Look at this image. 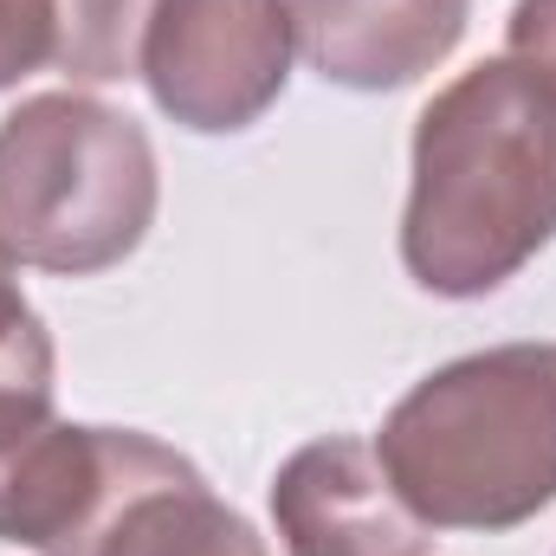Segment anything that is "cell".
<instances>
[{
	"label": "cell",
	"mask_w": 556,
	"mask_h": 556,
	"mask_svg": "<svg viewBox=\"0 0 556 556\" xmlns=\"http://www.w3.org/2000/svg\"><path fill=\"white\" fill-rule=\"evenodd\" d=\"M472 0H291L304 65L343 91H402L466 39Z\"/></svg>",
	"instance_id": "7"
},
{
	"label": "cell",
	"mask_w": 556,
	"mask_h": 556,
	"mask_svg": "<svg viewBox=\"0 0 556 556\" xmlns=\"http://www.w3.org/2000/svg\"><path fill=\"white\" fill-rule=\"evenodd\" d=\"M91 556H273V551L247 525V511H233L227 498L207 492V479L188 459L181 472L142 485L111 518V531L98 538Z\"/></svg>",
	"instance_id": "8"
},
{
	"label": "cell",
	"mask_w": 556,
	"mask_h": 556,
	"mask_svg": "<svg viewBox=\"0 0 556 556\" xmlns=\"http://www.w3.org/2000/svg\"><path fill=\"white\" fill-rule=\"evenodd\" d=\"M59 52V7L52 0H0V91L46 72Z\"/></svg>",
	"instance_id": "10"
},
{
	"label": "cell",
	"mask_w": 556,
	"mask_h": 556,
	"mask_svg": "<svg viewBox=\"0 0 556 556\" xmlns=\"http://www.w3.org/2000/svg\"><path fill=\"white\" fill-rule=\"evenodd\" d=\"M505 59L531 65L544 85H556V0H518L505 20Z\"/></svg>",
	"instance_id": "11"
},
{
	"label": "cell",
	"mask_w": 556,
	"mask_h": 556,
	"mask_svg": "<svg viewBox=\"0 0 556 556\" xmlns=\"http://www.w3.org/2000/svg\"><path fill=\"white\" fill-rule=\"evenodd\" d=\"M376 459L427 531H518L556 505V343L440 363L389 408Z\"/></svg>",
	"instance_id": "2"
},
{
	"label": "cell",
	"mask_w": 556,
	"mask_h": 556,
	"mask_svg": "<svg viewBox=\"0 0 556 556\" xmlns=\"http://www.w3.org/2000/svg\"><path fill=\"white\" fill-rule=\"evenodd\" d=\"M33 337H46V317L26 304L20 266H13V253L0 247V350H20V343H33Z\"/></svg>",
	"instance_id": "12"
},
{
	"label": "cell",
	"mask_w": 556,
	"mask_h": 556,
	"mask_svg": "<svg viewBox=\"0 0 556 556\" xmlns=\"http://www.w3.org/2000/svg\"><path fill=\"white\" fill-rule=\"evenodd\" d=\"M291 59V0H155L137 78L168 124L240 137L285 98Z\"/></svg>",
	"instance_id": "4"
},
{
	"label": "cell",
	"mask_w": 556,
	"mask_h": 556,
	"mask_svg": "<svg viewBox=\"0 0 556 556\" xmlns=\"http://www.w3.org/2000/svg\"><path fill=\"white\" fill-rule=\"evenodd\" d=\"M59 7V52L52 72L78 85H124L142 72V33L155 0H52Z\"/></svg>",
	"instance_id": "9"
},
{
	"label": "cell",
	"mask_w": 556,
	"mask_h": 556,
	"mask_svg": "<svg viewBox=\"0 0 556 556\" xmlns=\"http://www.w3.org/2000/svg\"><path fill=\"white\" fill-rule=\"evenodd\" d=\"M162 207L155 142L91 91H39L0 117V247L13 266L98 278L149 240Z\"/></svg>",
	"instance_id": "3"
},
{
	"label": "cell",
	"mask_w": 556,
	"mask_h": 556,
	"mask_svg": "<svg viewBox=\"0 0 556 556\" xmlns=\"http://www.w3.org/2000/svg\"><path fill=\"white\" fill-rule=\"evenodd\" d=\"M188 459L137 427L46 420L39 433L0 446V544L33 556H91L111 518L142 485L181 472Z\"/></svg>",
	"instance_id": "5"
},
{
	"label": "cell",
	"mask_w": 556,
	"mask_h": 556,
	"mask_svg": "<svg viewBox=\"0 0 556 556\" xmlns=\"http://www.w3.org/2000/svg\"><path fill=\"white\" fill-rule=\"evenodd\" d=\"M285 556H427L433 531L408 511L389 466L356 433H324L273 472Z\"/></svg>",
	"instance_id": "6"
},
{
	"label": "cell",
	"mask_w": 556,
	"mask_h": 556,
	"mask_svg": "<svg viewBox=\"0 0 556 556\" xmlns=\"http://www.w3.org/2000/svg\"><path fill=\"white\" fill-rule=\"evenodd\" d=\"M556 240V85L479 59L415 117L402 266L433 298H485Z\"/></svg>",
	"instance_id": "1"
}]
</instances>
